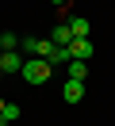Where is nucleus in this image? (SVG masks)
<instances>
[{
  "label": "nucleus",
  "mask_w": 115,
  "mask_h": 126,
  "mask_svg": "<svg viewBox=\"0 0 115 126\" xmlns=\"http://www.w3.org/2000/svg\"><path fill=\"white\" fill-rule=\"evenodd\" d=\"M50 77H54V65L46 61V57H27V61H23V80H27V84H46Z\"/></svg>",
  "instance_id": "1"
},
{
  "label": "nucleus",
  "mask_w": 115,
  "mask_h": 126,
  "mask_svg": "<svg viewBox=\"0 0 115 126\" xmlns=\"http://www.w3.org/2000/svg\"><path fill=\"white\" fill-rule=\"evenodd\" d=\"M0 69H4V73H23V54H19V50L0 54Z\"/></svg>",
  "instance_id": "2"
},
{
  "label": "nucleus",
  "mask_w": 115,
  "mask_h": 126,
  "mask_svg": "<svg viewBox=\"0 0 115 126\" xmlns=\"http://www.w3.org/2000/svg\"><path fill=\"white\" fill-rule=\"evenodd\" d=\"M69 54H73V61H88L92 57V42L88 38H73L69 42Z\"/></svg>",
  "instance_id": "3"
},
{
  "label": "nucleus",
  "mask_w": 115,
  "mask_h": 126,
  "mask_svg": "<svg viewBox=\"0 0 115 126\" xmlns=\"http://www.w3.org/2000/svg\"><path fill=\"white\" fill-rule=\"evenodd\" d=\"M61 95H65V103H81L84 84H81V80H65V84H61Z\"/></svg>",
  "instance_id": "4"
},
{
  "label": "nucleus",
  "mask_w": 115,
  "mask_h": 126,
  "mask_svg": "<svg viewBox=\"0 0 115 126\" xmlns=\"http://www.w3.org/2000/svg\"><path fill=\"white\" fill-rule=\"evenodd\" d=\"M50 42H54V46H69V42H73V31H69V23H58V27H54Z\"/></svg>",
  "instance_id": "5"
},
{
  "label": "nucleus",
  "mask_w": 115,
  "mask_h": 126,
  "mask_svg": "<svg viewBox=\"0 0 115 126\" xmlns=\"http://www.w3.org/2000/svg\"><path fill=\"white\" fill-rule=\"evenodd\" d=\"M69 31H73V38H88L92 27H88V19H84V16H77V19H69Z\"/></svg>",
  "instance_id": "6"
},
{
  "label": "nucleus",
  "mask_w": 115,
  "mask_h": 126,
  "mask_svg": "<svg viewBox=\"0 0 115 126\" xmlns=\"http://www.w3.org/2000/svg\"><path fill=\"white\" fill-rule=\"evenodd\" d=\"M46 61H50V65H69V61H73V54H69V46H54V54L46 57Z\"/></svg>",
  "instance_id": "7"
},
{
  "label": "nucleus",
  "mask_w": 115,
  "mask_h": 126,
  "mask_svg": "<svg viewBox=\"0 0 115 126\" xmlns=\"http://www.w3.org/2000/svg\"><path fill=\"white\" fill-rule=\"evenodd\" d=\"M19 34H12V31H4V34H0V54H8V50H19Z\"/></svg>",
  "instance_id": "8"
},
{
  "label": "nucleus",
  "mask_w": 115,
  "mask_h": 126,
  "mask_svg": "<svg viewBox=\"0 0 115 126\" xmlns=\"http://www.w3.org/2000/svg\"><path fill=\"white\" fill-rule=\"evenodd\" d=\"M84 77H88V65L84 61H69V80H81L84 84Z\"/></svg>",
  "instance_id": "9"
},
{
  "label": "nucleus",
  "mask_w": 115,
  "mask_h": 126,
  "mask_svg": "<svg viewBox=\"0 0 115 126\" xmlns=\"http://www.w3.org/2000/svg\"><path fill=\"white\" fill-rule=\"evenodd\" d=\"M50 4H54V8H65V4H69V0H50Z\"/></svg>",
  "instance_id": "10"
},
{
  "label": "nucleus",
  "mask_w": 115,
  "mask_h": 126,
  "mask_svg": "<svg viewBox=\"0 0 115 126\" xmlns=\"http://www.w3.org/2000/svg\"><path fill=\"white\" fill-rule=\"evenodd\" d=\"M4 107H8V103H4V99H0V115H4Z\"/></svg>",
  "instance_id": "11"
},
{
  "label": "nucleus",
  "mask_w": 115,
  "mask_h": 126,
  "mask_svg": "<svg viewBox=\"0 0 115 126\" xmlns=\"http://www.w3.org/2000/svg\"><path fill=\"white\" fill-rule=\"evenodd\" d=\"M0 73H4V69H0Z\"/></svg>",
  "instance_id": "12"
}]
</instances>
